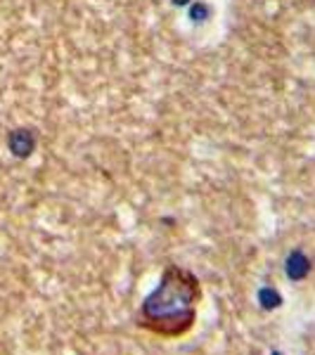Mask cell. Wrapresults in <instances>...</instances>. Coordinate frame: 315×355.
Masks as SVG:
<instances>
[{
    "label": "cell",
    "instance_id": "cell-1",
    "mask_svg": "<svg viewBox=\"0 0 315 355\" xmlns=\"http://www.w3.org/2000/svg\"><path fill=\"white\" fill-rule=\"evenodd\" d=\"M202 299V289L192 272L178 266H169L159 282L142 303V327L159 336H180L194 324L197 303Z\"/></svg>",
    "mask_w": 315,
    "mask_h": 355
},
{
    "label": "cell",
    "instance_id": "cell-3",
    "mask_svg": "<svg viewBox=\"0 0 315 355\" xmlns=\"http://www.w3.org/2000/svg\"><path fill=\"white\" fill-rule=\"evenodd\" d=\"M259 299L263 303V308H278L280 306V294L273 289H261Z\"/></svg>",
    "mask_w": 315,
    "mask_h": 355
},
{
    "label": "cell",
    "instance_id": "cell-2",
    "mask_svg": "<svg viewBox=\"0 0 315 355\" xmlns=\"http://www.w3.org/2000/svg\"><path fill=\"white\" fill-rule=\"evenodd\" d=\"M311 270V266H308V261L303 259V254H291V259L287 263V275L291 279H301L303 275Z\"/></svg>",
    "mask_w": 315,
    "mask_h": 355
}]
</instances>
